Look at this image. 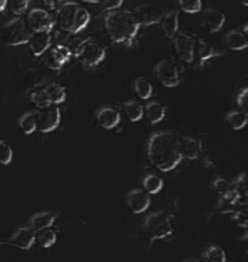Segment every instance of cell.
<instances>
[{"label":"cell","instance_id":"obj_1","mask_svg":"<svg viewBox=\"0 0 248 262\" xmlns=\"http://www.w3.org/2000/svg\"><path fill=\"white\" fill-rule=\"evenodd\" d=\"M177 134L173 131H156L150 135L146 145V156L150 164L159 171L168 172L182 162L178 152Z\"/></svg>","mask_w":248,"mask_h":262},{"label":"cell","instance_id":"obj_2","mask_svg":"<svg viewBox=\"0 0 248 262\" xmlns=\"http://www.w3.org/2000/svg\"><path fill=\"white\" fill-rule=\"evenodd\" d=\"M104 27L110 40L130 48L138 34L141 26L130 10H110L104 14Z\"/></svg>","mask_w":248,"mask_h":262},{"label":"cell","instance_id":"obj_3","mask_svg":"<svg viewBox=\"0 0 248 262\" xmlns=\"http://www.w3.org/2000/svg\"><path fill=\"white\" fill-rule=\"evenodd\" d=\"M91 15L86 8L75 2H64L57 11V22L62 31L78 34L90 24Z\"/></svg>","mask_w":248,"mask_h":262},{"label":"cell","instance_id":"obj_4","mask_svg":"<svg viewBox=\"0 0 248 262\" xmlns=\"http://www.w3.org/2000/svg\"><path fill=\"white\" fill-rule=\"evenodd\" d=\"M142 228L149 244H153L155 241H164L173 234L172 215L165 210L152 212L144 219Z\"/></svg>","mask_w":248,"mask_h":262},{"label":"cell","instance_id":"obj_5","mask_svg":"<svg viewBox=\"0 0 248 262\" xmlns=\"http://www.w3.org/2000/svg\"><path fill=\"white\" fill-rule=\"evenodd\" d=\"M156 80L166 88H175L181 84L182 75L178 66L172 60H162L156 63L154 68Z\"/></svg>","mask_w":248,"mask_h":262},{"label":"cell","instance_id":"obj_6","mask_svg":"<svg viewBox=\"0 0 248 262\" xmlns=\"http://www.w3.org/2000/svg\"><path fill=\"white\" fill-rule=\"evenodd\" d=\"M175 50L177 52L178 57L183 62L190 64L195 60V48H196V39L194 35L189 34L187 32H177L173 38Z\"/></svg>","mask_w":248,"mask_h":262},{"label":"cell","instance_id":"obj_7","mask_svg":"<svg viewBox=\"0 0 248 262\" xmlns=\"http://www.w3.org/2000/svg\"><path fill=\"white\" fill-rule=\"evenodd\" d=\"M32 31L22 18H14L6 25V45L9 47H18V45L28 44Z\"/></svg>","mask_w":248,"mask_h":262},{"label":"cell","instance_id":"obj_8","mask_svg":"<svg viewBox=\"0 0 248 262\" xmlns=\"http://www.w3.org/2000/svg\"><path fill=\"white\" fill-rule=\"evenodd\" d=\"M61 123V110L57 104H50L37 112V130L48 134L56 130Z\"/></svg>","mask_w":248,"mask_h":262},{"label":"cell","instance_id":"obj_9","mask_svg":"<svg viewBox=\"0 0 248 262\" xmlns=\"http://www.w3.org/2000/svg\"><path fill=\"white\" fill-rule=\"evenodd\" d=\"M78 57L81 60V63H83L84 67L93 68L104 61V58H106V50L98 42L91 40V38H87Z\"/></svg>","mask_w":248,"mask_h":262},{"label":"cell","instance_id":"obj_10","mask_svg":"<svg viewBox=\"0 0 248 262\" xmlns=\"http://www.w3.org/2000/svg\"><path fill=\"white\" fill-rule=\"evenodd\" d=\"M42 56V62L52 71H60L62 66L66 64L70 57L73 56L69 49L64 44H57L55 47H50L47 49Z\"/></svg>","mask_w":248,"mask_h":262},{"label":"cell","instance_id":"obj_11","mask_svg":"<svg viewBox=\"0 0 248 262\" xmlns=\"http://www.w3.org/2000/svg\"><path fill=\"white\" fill-rule=\"evenodd\" d=\"M178 152L182 160H200L204 159V147L200 140L195 137L178 135L177 136Z\"/></svg>","mask_w":248,"mask_h":262},{"label":"cell","instance_id":"obj_12","mask_svg":"<svg viewBox=\"0 0 248 262\" xmlns=\"http://www.w3.org/2000/svg\"><path fill=\"white\" fill-rule=\"evenodd\" d=\"M27 26L32 32H51L55 21L45 9L34 8L27 15Z\"/></svg>","mask_w":248,"mask_h":262},{"label":"cell","instance_id":"obj_13","mask_svg":"<svg viewBox=\"0 0 248 262\" xmlns=\"http://www.w3.org/2000/svg\"><path fill=\"white\" fill-rule=\"evenodd\" d=\"M35 242V232L29 226L18 228L11 237L0 241V245H10V247L18 248L21 250H29L33 247Z\"/></svg>","mask_w":248,"mask_h":262},{"label":"cell","instance_id":"obj_14","mask_svg":"<svg viewBox=\"0 0 248 262\" xmlns=\"http://www.w3.org/2000/svg\"><path fill=\"white\" fill-rule=\"evenodd\" d=\"M133 15L138 22V25L143 27L159 24L162 16V10L155 4H142L133 10Z\"/></svg>","mask_w":248,"mask_h":262},{"label":"cell","instance_id":"obj_15","mask_svg":"<svg viewBox=\"0 0 248 262\" xmlns=\"http://www.w3.org/2000/svg\"><path fill=\"white\" fill-rule=\"evenodd\" d=\"M126 203L133 214H142L149 209L152 199H150L149 193L144 189L135 188L127 193Z\"/></svg>","mask_w":248,"mask_h":262},{"label":"cell","instance_id":"obj_16","mask_svg":"<svg viewBox=\"0 0 248 262\" xmlns=\"http://www.w3.org/2000/svg\"><path fill=\"white\" fill-rule=\"evenodd\" d=\"M94 118H96L97 124L104 130L115 129L121 120V116L117 112V110L110 106H104L97 110Z\"/></svg>","mask_w":248,"mask_h":262},{"label":"cell","instance_id":"obj_17","mask_svg":"<svg viewBox=\"0 0 248 262\" xmlns=\"http://www.w3.org/2000/svg\"><path fill=\"white\" fill-rule=\"evenodd\" d=\"M29 49L34 56L40 57L52 45L51 32H32L28 40Z\"/></svg>","mask_w":248,"mask_h":262},{"label":"cell","instance_id":"obj_18","mask_svg":"<svg viewBox=\"0 0 248 262\" xmlns=\"http://www.w3.org/2000/svg\"><path fill=\"white\" fill-rule=\"evenodd\" d=\"M223 55V52L218 50L214 45L208 42L202 38L196 39V48H195V56H197L199 64L205 66L207 62L213 60L215 57H219Z\"/></svg>","mask_w":248,"mask_h":262},{"label":"cell","instance_id":"obj_19","mask_svg":"<svg viewBox=\"0 0 248 262\" xmlns=\"http://www.w3.org/2000/svg\"><path fill=\"white\" fill-rule=\"evenodd\" d=\"M202 22L210 33L219 32L225 24V15L219 10L208 8L202 12Z\"/></svg>","mask_w":248,"mask_h":262},{"label":"cell","instance_id":"obj_20","mask_svg":"<svg viewBox=\"0 0 248 262\" xmlns=\"http://www.w3.org/2000/svg\"><path fill=\"white\" fill-rule=\"evenodd\" d=\"M161 25L162 32L165 37L171 39L175 37L176 33L178 32L179 27V12L178 10H168V11L162 12L161 19L159 22Z\"/></svg>","mask_w":248,"mask_h":262},{"label":"cell","instance_id":"obj_21","mask_svg":"<svg viewBox=\"0 0 248 262\" xmlns=\"http://www.w3.org/2000/svg\"><path fill=\"white\" fill-rule=\"evenodd\" d=\"M224 44L225 47L229 48L230 50L241 51L244 50L248 47L247 35L244 34L240 29H233V31L228 32L224 35Z\"/></svg>","mask_w":248,"mask_h":262},{"label":"cell","instance_id":"obj_22","mask_svg":"<svg viewBox=\"0 0 248 262\" xmlns=\"http://www.w3.org/2000/svg\"><path fill=\"white\" fill-rule=\"evenodd\" d=\"M58 214L51 211H42L38 212V214L33 215L29 220V227L33 229L34 232L40 231V229L48 228L55 224V221L57 220Z\"/></svg>","mask_w":248,"mask_h":262},{"label":"cell","instance_id":"obj_23","mask_svg":"<svg viewBox=\"0 0 248 262\" xmlns=\"http://www.w3.org/2000/svg\"><path fill=\"white\" fill-rule=\"evenodd\" d=\"M166 112H167V108L164 104L160 102H156V101H150L145 104L144 107V113L146 118H148L149 123L152 124H158L164 120L166 116Z\"/></svg>","mask_w":248,"mask_h":262},{"label":"cell","instance_id":"obj_24","mask_svg":"<svg viewBox=\"0 0 248 262\" xmlns=\"http://www.w3.org/2000/svg\"><path fill=\"white\" fill-rule=\"evenodd\" d=\"M122 110L130 122H139L144 116V107L137 100H129L122 103Z\"/></svg>","mask_w":248,"mask_h":262},{"label":"cell","instance_id":"obj_25","mask_svg":"<svg viewBox=\"0 0 248 262\" xmlns=\"http://www.w3.org/2000/svg\"><path fill=\"white\" fill-rule=\"evenodd\" d=\"M248 122L247 112L241 110H233L225 116V124L233 130H241L246 126Z\"/></svg>","mask_w":248,"mask_h":262},{"label":"cell","instance_id":"obj_26","mask_svg":"<svg viewBox=\"0 0 248 262\" xmlns=\"http://www.w3.org/2000/svg\"><path fill=\"white\" fill-rule=\"evenodd\" d=\"M201 258L204 262H228L227 254L218 245H208L202 251Z\"/></svg>","mask_w":248,"mask_h":262},{"label":"cell","instance_id":"obj_27","mask_svg":"<svg viewBox=\"0 0 248 262\" xmlns=\"http://www.w3.org/2000/svg\"><path fill=\"white\" fill-rule=\"evenodd\" d=\"M44 89L46 91L48 98H50L51 104H61L66 101L67 93L62 85L57 83H50Z\"/></svg>","mask_w":248,"mask_h":262},{"label":"cell","instance_id":"obj_28","mask_svg":"<svg viewBox=\"0 0 248 262\" xmlns=\"http://www.w3.org/2000/svg\"><path fill=\"white\" fill-rule=\"evenodd\" d=\"M143 188L145 192H148L149 194H158L164 187V180L160 176L155 175V173H148L145 175L142 180Z\"/></svg>","mask_w":248,"mask_h":262},{"label":"cell","instance_id":"obj_29","mask_svg":"<svg viewBox=\"0 0 248 262\" xmlns=\"http://www.w3.org/2000/svg\"><path fill=\"white\" fill-rule=\"evenodd\" d=\"M35 241L38 242V244L40 245L41 248L48 249L51 248L52 245L56 244L57 233L54 229H51V227L40 229V231L35 232Z\"/></svg>","mask_w":248,"mask_h":262},{"label":"cell","instance_id":"obj_30","mask_svg":"<svg viewBox=\"0 0 248 262\" xmlns=\"http://www.w3.org/2000/svg\"><path fill=\"white\" fill-rule=\"evenodd\" d=\"M133 90L141 100H149L153 95V84L145 78L139 77L133 81Z\"/></svg>","mask_w":248,"mask_h":262},{"label":"cell","instance_id":"obj_31","mask_svg":"<svg viewBox=\"0 0 248 262\" xmlns=\"http://www.w3.org/2000/svg\"><path fill=\"white\" fill-rule=\"evenodd\" d=\"M19 129L26 135H31L37 130V112H27L19 118Z\"/></svg>","mask_w":248,"mask_h":262},{"label":"cell","instance_id":"obj_32","mask_svg":"<svg viewBox=\"0 0 248 262\" xmlns=\"http://www.w3.org/2000/svg\"><path fill=\"white\" fill-rule=\"evenodd\" d=\"M31 101L35 107L39 108V110L46 108L51 104L50 98H48L46 91H45L44 88H41V89H35L34 91H32Z\"/></svg>","mask_w":248,"mask_h":262},{"label":"cell","instance_id":"obj_33","mask_svg":"<svg viewBox=\"0 0 248 262\" xmlns=\"http://www.w3.org/2000/svg\"><path fill=\"white\" fill-rule=\"evenodd\" d=\"M212 187H213V189L218 193V194L221 195V194H225V193H228V192L234 191L235 183H234V181H230V180L219 176V178L214 179L213 183H212Z\"/></svg>","mask_w":248,"mask_h":262},{"label":"cell","instance_id":"obj_34","mask_svg":"<svg viewBox=\"0 0 248 262\" xmlns=\"http://www.w3.org/2000/svg\"><path fill=\"white\" fill-rule=\"evenodd\" d=\"M182 11L187 14H197L202 10V0H177Z\"/></svg>","mask_w":248,"mask_h":262},{"label":"cell","instance_id":"obj_35","mask_svg":"<svg viewBox=\"0 0 248 262\" xmlns=\"http://www.w3.org/2000/svg\"><path fill=\"white\" fill-rule=\"evenodd\" d=\"M12 157H14V152H12L11 146L5 140H0V164L9 165L11 163Z\"/></svg>","mask_w":248,"mask_h":262},{"label":"cell","instance_id":"obj_36","mask_svg":"<svg viewBox=\"0 0 248 262\" xmlns=\"http://www.w3.org/2000/svg\"><path fill=\"white\" fill-rule=\"evenodd\" d=\"M236 104L243 112H247V106H248V88L246 85H243L242 88H240L236 93Z\"/></svg>","mask_w":248,"mask_h":262},{"label":"cell","instance_id":"obj_37","mask_svg":"<svg viewBox=\"0 0 248 262\" xmlns=\"http://www.w3.org/2000/svg\"><path fill=\"white\" fill-rule=\"evenodd\" d=\"M10 10L16 16H21L28 8L29 0H8Z\"/></svg>","mask_w":248,"mask_h":262},{"label":"cell","instance_id":"obj_38","mask_svg":"<svg viewBox=\"0 0 248 262\" xmlns=\"http://www.w3.org/2000/svg\"><path fill=\"white\" fill-rule=\"evenodd\" d=\"M233 221L239 227L247 228V211L246 209H242V210H236L233 211Z\"/></svg>","mask_w":248,"mask_h":262},{"label":"cell","instance_id":"obj_39","mask_svg":"<svg viewBox=\"0 0 248 262\" xmlns=\"http://www.w3.org/2000/svg\"><path fill=\"white\" fill-rule=\"evenodd\" d=\"M123 0H104L103 8L106 11H110V10H116L120 9V6L122 5Z\"/></svg>","mask_w":248,"mask_h":262},{"label":"cell","instance_id":"obj_40","mask_svg":"<svg viewBox=\"0 0 248 262\" xmlns=\"http://www.w3.org/2000/svg\"><path fill=\"white\" fill-rule=\"evenodd\" d=\"M64 0H44V4L52 11H58V9L63 5Z\"/></svg>","mask_w":248,"mask_h":262},{"label":"cell","instance_id":"obj_41","mask_svg":"<svg viewBox=\"0 0 248 262\" xmlns=\"http://www.w3.org/2000/svg\"><path fill=\"white\" fill-rule=\"evenodd\" d=\"M6 5H8V0H0V12L4 11Z\"/></svg>","mask_w":248,"mask_h":262},{"label":"cell","instance_id":"obj_42","mask_svg":"<svg viewBox=\"0 0 248 262\" xmlns=\"http://www.w3.org/2000/svg\"><path fill=\"white\" fill-rule=\"evenodd\" d=\"M84 3H90V4H98L100 0H81Z\"/></svg>","mask_w":248,"mask_h":262},{"label":"cell","instance_id":"obj_43","mask_svg":"<svg viewBox=\"0 0 248 262\" xmlns=\"http://www.w3.org/2000/svg\"><path fill=\"white\" fill-rule=\"evenodd\" d=\"M237 2H239L242 6H244V8H247L248 6V0H237Z\"/></svg>","mask_w":248,"mask_h":262},{"label":"cell","instance_id":"obj_44","mask_svg":"<svg viewBox=\"0 0 248 262\" xmlns=\"http://www.w3.org/2000/svg\"><path fill=\"white\" fill-rule=\"evenodd\" d=\"M184 262H201V261H199V260H194V258H191V260H187V261H184Z\"/></svg>","mask_w":248,"mask_h":262}]
</instances>
